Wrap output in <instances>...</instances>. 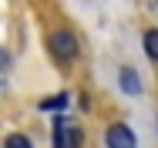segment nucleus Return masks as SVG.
Instances as JSON below:
<instances>
[{
  "label": "nucleus",
  "mask_w": 158,
  "mask_h": 148,
  "mask_svg": "<svg viewBox=\"0 0 158 148\" xmlns=\"http://www.w3.org/2000/svg\"><path fill=\"white\" fill-rule=\"evenodd\" d=\"M47 51H51V57L61 61V64H74L77 54H81V44H77V34L67 27H57L47 34Z\"/></svg>",
  "instance_id": "obj_1"
},
{
  "label": "nucleus",
  "mask_w": 158,
  "mask_h": 148,
  "mask_svg": "<svg viewBox=\"0 0 158 148\" xmlns=\"http://www.w3.org/2000/svg\"><path fill=\"white\" fill-rule=\"evenodd\" d=\"M84 145V131L67 118V111H61L54 118V148H81Z\"/></svg>",
  "instance_id": "obj_2"
},
{
  "label": "nucleus",
  "mask_w": 158,
  "mask_h": 148,
  "mask_svg": "<svg viewBox=\"0 0 158 148\" xmlns=\"http://www.w3.org/2000/svg\"><path fill=\"white\" fill-rule=\"evenodd\" d=\"M104 145L108 148H138V135H135L131 125L114 121V125H108V131H104Z\"/></svg>",
  "instance_id": "obj_3"
},
{
  "label": "nucleus",
  "mask_w": 158,
  "mask_h": 148,
  "mask_svg": "<svg viewBox=\"0 0 158 148\" xmlns=\"http://www.w3.org/2000/svg\"><path fill=\"white\" fill-rule=\"evenodd\" d=\"M118 88L125 91V94H131V98H138V94H141V74H138V71H135V67H121V71H118Z\"/></svg>",
  "instance_id": "obj_4"
},
{
  "label": "nucleus",
  "mask_w": 158,
  "mask_h": 148,
  "mask_svg": "<svg viewBox=\"0 0 158 148\" xmlns=\"http://www.w3.org/2000/svg\"><path fill=\"white\" fill-rule=\"evenodd\" d=\"M141 47H145L148 61L158 64V27H152V30H145V34H141Z\"/></svg>",
  "instance_id": "obj_5"
},
{
  "label": "nucleus",
  "mask_w": 158,
  "mask_h": 148,
  "mask_svg": "<svg viewBox=\"0 0 158 148\" xmlns=\"http://www.w3.org/2000/svg\"><path fill=\"white\" fill-rule=\"evenodd\" d=\"M67 104H71V98H67V94H54V98H44V101H40V111H57V115H61V111H67Z\"/></svg>",
  "instance_id": "obj_6"
},
{
  "label": "nucleus",
  "mask_w": 158,
  "mask_h": 148,
  "mask_svg": "<svg viewBox=\"0 0 158 148\" xmlns=\"http://www.w3.org/2000/svg\"><path fill=\"white\" fill-rule=\"evenodd\" d=\"M3 148H34V142L27 138V135H7Z\"/></svg>",
  "instance_id": "obj_7"
},
{
  "label": "nucleus",
  "mask_w": 158,
  "mask_h": 148,
  "mask_svg": "<svg viewBox=\"0 0 158 148\" xmlns=\"http://www.w3.org/2000/svg\"><path fill=\"white\" fill-rule=\"evenodd\" d=\"M7 64H10V61H7V51H3V47H0V71H3V67H7Z\"/></svg>",
  "instance_id": "obj_8"
}]
</instances>
